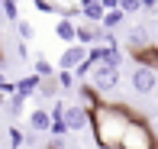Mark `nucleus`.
Here are the masks:
<instances>
[{"label": "nucleus", "mask_w": 158, "mask_h": 149, "mask_svg": "<svg viewBox=\"0 0 158 149\" xmlns=\"http://www.w3.org/2000/svg\"><path fill=\"white\" fill-rule=\"evenodd\" d=\"M126 126H129V117H126L123 110H116V107L97 110V139H100V146H106V149H119Z\"/></svg>", "instance_id": "nucleus-1"}, {"label": "nucleus", "mask_w": 158, "mask_h": 149, "mask_svg": "<svg viewBox=\"0 0 158 149\" xmlns=\"http://www.w3.org/2000/svg\"><path fill=\"white\" fill-rule=\"evenodd\" d=\"M129 84H132L135 94H155L158 91V68H152L148 62L135 65L132 75H129Z\"/></svg>", "instance_id": "nucleus-2"}, {"label": "nucleus", "mask_w": 158, "mask_h": 149, "mask_svg": "<svg viewBox=\"0 0 158 149\" xmlns=\"http://www.w3.org/2000/svg\"><path fill=\"white\" fill-rule=\"evenodd\" d=\"M152 139H155L152 126L129 120V126H126V133H123V143H119V149H152Z\"/></svg>", "instance_id": "nucleus-3"}, {"label": "nucleus", "mask_w": 158, "mask_h": 149, "mask_svg": "<svg viewBox=\"0 0 158 149\" xmlns=\"http://www.w3.org/2000/svg\"><path fill=\"white\" fill-rule=\"evenodd\" d=\"M90 81H94L97 91H113L119 84V68L110 65V62H94V72H90Z\"/></svg>", "instance_id": "nucleus-4"}, {"label": "nucleus", "mask_w": 158, "mask_h": 149, "mask_svg": "<svg viewBox=\"0 0 158 149\" xmlns=\"http://www.w3.org/2000/svg\"><path fill=\"white\" fill-rule=\"evenodd\" d=\"M87 59H90V49L84 46V42H71V46L58 55V68H71V72H74V68H81Z\"/></svg>", "instance_id": "nucleus-5"}, {"label": "nucleus", "mask_w": 158, "mask_h": 149, "mask_svg": "<svg viewBox=\"0 0 158 149\" xmlns=\"http://www.w3.org/2000/svg\"><path fill=\"white\" fill-rule=\"evenodd\" d=\"M64 123H68V130H71V133L87 130V123H90L87 107H84V104H71V107H64Z\"/></svg>", "instance_id": "nucleus-6"}, {"label": "nucleus", "mask_w": 158, "mask_h": 149, "mask_svg": "<svg viewBox=\"0 0 158 149\" xmlns=\"http://www.w3.org/2000/svg\"><path fill=\"white\" fill-rule=\"evenodd\" d=\"M55 36H58L64 46H71V42H77V23H71L68 16H61L58 23H55Z\"/></svg>", "instance_id": "nucleus-7"}, {"label": "nucleus", "mask_w": 158, "mask_h": 149, "mask_svg": "<svg viewBox=\"0 0 158 149\" xmlns=\"http://www.w3.org/2000/svg\"><path fill=\"white\" fill-rule=\"evenodd\" d=\"M126 42H129V49H135V52L152 49V46H148V29H145V26H132L129 36H126Z\"/></svg>", "instance_id": "nucleus-8"}, {"label": "nucleus", "mask_w": 158, "mask_h": 149, "mask_svg": "<svg viewBox=\"0 0 158 149\" xmlns=\"http://www.w3.org/2000/svg\"><path fill=\"white\" fill-rule=\"evenodd\" d=\"M29 126H32V130L35 133H48V130H52V113H48V110H32L29 113Z\"/></svg>", "instance_id": "nucleus-9"}, {"label": "nucleus", "mask_w": 158, "mask_h": 149, "mask_svg": "<svg viewBox=\"0 0 158 149\" xmlns=\"http://www.w3.org/2000/svg\"><path fill=\"white\" fill-rule=\"evenodd\" d=\"M106 33L103 29H97V26H90V23H81L77 26V42H84V46H90V42H103Z\"/></svg>", "instance_id": "nucleus-10"}, {"label": "nucleus", "mask_w": 158, "mask_h": 149, "mask_svg": "<svg viewBox=\"0 0 158 149\" xmlns=\"http://www.w3.org/2000/svg\"><path fill=\"white\" fill-rule=\"evenodd\" d=\"M129 16V13L123 10V7H116V10H106L103 13V23H100V26H103V29H116V26H123V20Z\"/></svg>", "instance_id": "nucleus-11"}, {"label": "nucleus", "mask_w": 158, "mask_h": 149, "mask_svg": "<svg viewBox=\"0 0 158 149\" xmlns=\"http://www.w3.org/2000/svg\"><path fill=\"white\" fill-rule=\"evenodd\" d=\"M103 3L100 0H94V3H87V7H81V16L84 20H90V23H103Z\"/></svg>", "instance_id": "nucleus-12"}, {"label": "nucleus", "mask_w": 158, "mask_h": 149, "mask_svg": "<svg viewBox=\"0 0 158 149\" xmlns=\"http://www.w3.org/2000/svg\"><path fill=\"white\" fill-rule=\"evenodd\" d=\"M55 81H58V88H74L77 84V72H71V68H58V75H55Z\"/></svg>", "instance_id": "nucleus-13"}, {"label": "nucleus", "mask_w": 158, "mask_h": 149, "mask_svg": "<svg viewBox=\"0 0 158 149\" xmlns=\"http://www.w3.org/2000/svg\"><path fill=\"white\" fill-rule=\"evenodd\" d=\"M23 101H26V94H23V91H16V94L10 97V104H6V110H10L13 117H19V113H23Z\"/></svg>", "instance_id": "nucleus-14"}, {"label": "nucleus", "mask_w": 158, "mask_h": 149, "mask_svg": "<svg viewBox=\"0 0 158 149\" xmlns=\"http://www.w3.org/2000/svg\"><path fill=\"white\" fill-rule=\"evenodd\" d=\"M35 75L39 78H55V65L45 62V59H35Z\"/></svg>", "instance_id": "nucleus-15"}, {"label": "nucleus", "mask_w": 158, "mask_h": 149, "mask_svg": "<svg viewBox=\"0 0 158 149\" xmlns=\"http://www.w3.org/2000/svg\"><path fill=\"white\" fill-rule=\"evenodd\" d=\"M16 33L23 36L26 42H29L32 36H35V29H32V23H26V20H16Z\"/></svg>", "instance_id": "nucleus-16"}, {"label": "nucleus", "mask_w": 158, "mask_h": 149, "mask_svg": "<svg viewBox=\"0 0 158 149\" xmlns=\"http://www.w3.org/2000/svg\"><path fill=\"white\" fill-rule=\"evenodd\" d=\"M119 7H123L126 13H139V10H145V7H142V0H119Z\"/></svg>", "instance_id": "nucleus-17"}, {"label": "nucleus", "mask_w": 158, "mask_h": 149, "mask_svg": "<svg viewBox=\"0 0 158 149\" xmlns=\"http://www.w3.org/2000/svg\"><path fill=\"white\" fill-rule=\"evenodd\" d=\"M6 136H10V146H13V149H19V146H23V133H19L16 126H10V133H6Z\"/></svg>", "instance_id": "nucleus-18"}, {"label": "nucleus", "mask_w": 158, "mask_h": 149, "mask_svg": "<svg viewBox=\"0 0 158 149\" xmlns=\"http://www.w3.org/2000/svg\"><path fill=\"white\" fill-rule=\"evenodd\" d=\"M100 3H103V10H116V7H119V0H100Z\"/></svg>", "instance_id": "nucleus-19"}, {"label": "nucleus", "mask_w": 158, "mask_h": 149, "mask_svg": "<svg viewBox=\"0 0 158 149\" xmlns=\"http://www.w3.org/2000/svg\"><path fill=\"white\" fill-rule=\"evenodd\" d=\"M148 126H152V133H155V139H158V113L152 117V123H148Z\"/></svg>", "instance_id": "nucleus-20"}, {"label": "nucleus", "mask_w": 158, "mask_h": 149, "mask_svg": "<svg viewBox=\"0 0 158 149\" xmlns=\"http://www.w3.org/2000/svg\"><path fill=\"white\" fill-rule=\"evenodd\" d=\"M142 7H145V10H155V7H158V0H142Z\"/></svg>", "instance_id": "nucleus-21"}, {"label": "nucleus", "mask_w": 158, "mask_h": 149, "mask_svg": "<svg viewBox=\"0 0 158 149\" xmlns=\"http://www.w3.org/2000/svg\"><path fill=\"white\" fill-rule=\"evenodd\" d=\"M0 91H6V81H3V75H0Z\"/></svg>", "instance_id": "nucleus-22"}]
</instances>
